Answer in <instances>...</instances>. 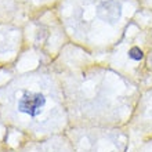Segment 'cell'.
<instances>
[{"label":"cell","instance_id":"cell-1","mask_svg":"<svg viewBox=\"0 0 152 152\" xmlns=\"http://www.w3.org/2000/svg\"><path fill=\"white\" fill-rule=\"evenodd\" d=\"M97 20L109 28H118L123 20V4L120 0H100L96 4Z\"/></svg>","mask_w":152,"mask_h":152},{"label":"cell","instance_id":"cell-2","mask_svg":"<svg viewBox=\"0 0 152 152\" xmlns=\"http://www.w3.org/2000/svg\"><path fill=\"white\" fill-rule=\"evenodd\" d=\"M44 105H46V98L40 93L26 91L18 100V109H20V112L29 116H37L42 112V109L44 108Z\"/></svg>","mask_w":152,"mask_h":152},{"label":"cell","instance_id":"cell-3","mask_svg":"<svg viewBox=\"0 0 152 152\" xmlns=\"http://www.w3.org/2000/svg\"><path fill=\"white\" fill-rule=\"evenodd\" d=\"M141 126L152 134V91H149L145 97L144 108H142V120Z\"/></svg>","mask_w":152,"mask_h":152},{"label":"cell","instance_id":"cell-4","mask_svg":"<svg viewBox=\"0 0 152 152\" xmlns=\"http://www.w3.org/2000/svg\"><path fill=\"white\" fill-rule=\"evenodd\" d=\"M127 57H129V60L130 61L140 64V62H142L144 58H145V51L138 46V44H134V46H132V47L129 48Z\"/></svg>","mask_w":152,"mask_h":152},{"label":"cell","instance_id":"cell-5","mask_svg":"<svg viewBox=\"0 0 152 152\" xmlns=\"http://www.w3.org/2000/svg\"><path fill=\"white\" fill-rule=\"evenodd\" d=\"M141 152H152V140L149 141V142H148L147 145H145V148L142 149Z\"/></svg>","mask_w":152,"mask_h":152}]
</instances>
